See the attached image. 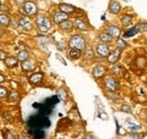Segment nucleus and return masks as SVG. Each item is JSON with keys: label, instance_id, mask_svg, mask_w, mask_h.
Instances as JSON below:
<instances>
[{"label": "nucleus", "instance_id": "nucleus-13", "mask_svg": "<svg viewBox=\"0 0 147 139\" xmlns=\"http://www.w3.org/2000/svg\"><path fill=\"white\" fill-rule=\"evenodd\" d=\"M18 25L23 28V30H25V31H30V30H32V27H33L31 20H30L27 17H24V16L19 18Z\"/></svg>", "mask_w": 147, "mask_h": 139}, {"label": "nucleus", "instance_id": "nucleus-32", "mask_svg": "<svg viewBox=\"0 0 147 139\" xmlns=\"http://www.w3.org/2000/svg\"><path fill=\"white\" fill-rule=\"evenodd\" d=\"M0 58H1V60H2V61H5V60H6V58H7V54L3 52V51H1V52H0Z\"/></svg>", "mask_w": 147, "mask_h": 139}, {"label": "nucleus", "instance_id": "nucleus-37", "mask_svg": "<svg viewBox=\"0 0 147 139\" xmlns=\"http://www.w3.org/2000/svg\"><path fill=\"white\" fill-rule=\"evenodd\" d=\"M142 139H147V134H146V135H144V136L142 137Z\"/></svg>", "mask_w": 147, "mask_h": 139}, {"label": "nucleus", "instance_id": "nucleus-36", "mask_svg": "<svg viewBox=\"0 0 147 139\" xmlns=\"http://www.w3.org/2000/svg\"><path fill=\"white\" fill-rule=\"evenodd\" d=\"M84 139H93V137H92V136H90V135H87V136H86Z\"/></svg>", "mask_w": 147, "mask_h": 139}, {"label": "nucleus", "instance_id": "nucleus-10", "mask_svg": "<svg viewBox=\"0 0 147 139\" xmlns=\"http://www.w3.org/2000/svg\"><path fill=\"white\" fill-rule=\"evenodd\" d=\"M68 19V15L67 14H65V13H62V11H57L53 14V16H52V20H53V23L55 24H61L62 22H65V20H67Z\"/></svg>", "mask_w": 147, "mask_h": 139}, {"label": "nucleus", "instance_id": "nucleus-3", "mask_svg": "<svg viewBox=\"0 0 147 139\" xmlns=\"http://www.w3.org/2000/svg\"><path fill=\"white\" fill-rule=\"evenodd\" d=\"M22 11L27 16H35L37 14V6L34 1H26L23 5Z\"/></svg>", "mask_w": 147, "mask_h": 139}, {"label": "nucleus", "instance_id": "nucleus-12", "mask_svg": "<svg viewBox=\"0 0 147 139\" xmlns=\"http://www.w3.org/2000/svg\"><path fill=\"white\" fill-rule=\"evenodd\" d=\"M74 28H76L78 31H87L88 30V26H87V24L82 18L77 17L74 20Z\"/></svg>", "mask_w": 147, "mask_h": 139}, {"label": "nucleus", "instance_id": "nucleus-34", "mask_svg": "<svg viewBox=\"0 0 147 139\" xmlns=\"http://www.w3.org/2000/svg\"><path fill=\"white\" fill-rule=\"evenodd\" d=\"M3 82H5V76H3V75H2V74H0V83H1V84H2V83H3Z\"/></svg>", "mask_w": 147, "mask_h": 139}, {"label": "nucleus", "instance_id": "nucleus-17", "mask_svg": "<svg viewBox=\"0 0 147 139\" xmlns=\"http://www.w3.org/2000/svg\"><path fill=\"white\" fill-rule=\"evenodd\" d=\"M68 57L73 60H77L82 57V50H78V49H74V48H70L69 51H68Z\"/></svg>", "mask_w": 147, "mask_h": 139}, {"label": "nucleus", "instance_id": "nucleus-27", "mask_svg": "<svg viewBox=\"0 0 147 139\" xmlns=\"http://www.w3.org/2000/svg\"><path fill=\"white\" fill-rule=\"evenodd\" d=\"M9 100L10 101H17L19 99V94H18V92H16V90H11L10 93H9Z\"/></svg>", "mask_w": 147, "mask_h": 139}, {"label": "nucleus", "instance_id": "nucleus-21", "mask_svg": "<svg viewBox=\"0 0 147 139\" xmlns=\"http://www.w3.org/2000/svg\"><path fill=\"white\" fill-rule=\"evenodd\" d=\"M98 38H100V41L103 42V43H111L113 37L110 36L107 32H103V33H100V34H98Z\"/></svg>", "mask_w": 147, "mask_h": 139}, {"label": "nucleus", "instance_id": "nucleus-2", "mask_svg": "<svg viewBox=\"0 0 147 139\" xmlns=\"http://www.w3.org/2000/svg\"><path fill=\"white\" fill-rule=\"evenodd\" d=\"M35 23H36V26L37 28H38V31L42 32V33L48 32L51 28V25H52L50 18L47 17V16H37Z\"/></svg>", "mask_w": 147, "mask_h": 139}, {"label": "nucleus", "instance_id": "nucleus-1", "mask_svg": "<svg viewBox=\"0 0 147 139\" xmlns=\"http://www.w3.org/2000/svg\"><path fill=\"white\" fill-rule=\"evenodd\" d=\"M69 48L78 49V50H84L86 48V40L83 37V35L76 34L73 35L71 38L69 40Z\"/></svg>", "mask_w": 147, "mask_h": 139}, {"label": "nucleus", "instance_id": "nucleus-7", "mask_svg": "<svg viewBox=\"0 0 147 139\" xmlns=\"http://www.w3.org/2000/svg\"><path fill=\"white\" fill-rule=\"evenodd\" d=\"M105 32L110 35V36H112L113 38H119V36L121 34V30H120V27H118L117 25H109V26L107 27Z\"/></svg>", "mask_w": 147, "mask_h": 139}, {"label": "nucleus", "instance_id": "nucleus-18", "mask_svg": "<svg viewBox=\"0 0 147 139\" xmlns=\"http://www.w3.org/2000/svg\"><path fill=\"white\" fill-rule=\"evenodd\" d=\"M120 20H121V24H122L125 27H127V26H130V25L132 24V22H134V17H132L131 15L126 14V15L121 16Z\"/></svg>", "mask_w": 147, "mask_h": 139}, {"label": "nucleus", "instance_id": "nucleus-30", "mask_svg": "<svg viewBox=\"0 0 147 139\" xmlns=\"http://www.w3.org/2000/svg\"><path fill=\"white\" fill-rule=\"evenodd\" d=\"M121 111H123V112H127V113H131V112H132V110H130V106H128V105H122V107H121Z\"/></svg>", "mask_w": 147, "mask_h": 139}, {"label": "nucleus", "instance_id": "nucleus-35", "mask_svg": "<svg viewBox=\"0 0 147 139\" xmlns=\"http://www.w3.org/2000/svg\"><path fill=\"white\" fill-rule=\"evenodd\" d=\"M18 139H30V138H28L27 136H20V137H19Z\"/></svg>", "mask_w": 147, "mask_h": 139}, {"label": "nucleus", "instance_id": "nucleus-4", "mask_svg": "<svg viewBox=\"0 0 147 139\" xmlns=\"http://www.w3.org/2000/svg\"><path fill=\"white\" fill-rule=\"evenodd\" d=\"M104 86L105 88L108 89V90H110V92H118L119 90V83H118V80L114 78V77H107L105 78V80H104Z\"/></svg>", "mask_w": 147, "mask_h": 139}, {"label": "nucleus", "instance_id": "nucleus-26", "mask_svg": "<svg viewBox=\"0 0 147 139\" xmlns=\"http://www.w3.org/2000/svg\"><path fill=\"white\" fill-rule=\"evenodd\" d=\"M8 96H9L8 89L3 86L0 87V97H1V99H6V97H8Z\"/></svg>", "mask_w": 147, "mask_h": 139}, {"label": "nucleus", "instance_id": "nucleus-20", "mask_svg": "<svg viewBox=\"0 0 147 139\" xmlns=\"http://www.w3.org/2000/svg\"><path fill=\"white\" fill-rule=\"evenodd\" d=\"M0 23H1V26L2 27H7L10 24V17L7 14L1 13V15H0Z\"/></svg>", "mask_w": 147, "mask_h": 139}, {"label": "nucleus", "instance_id": "nucleus-9", "mask_svg": "<svg viewBox=\"0 0 147 139\" xmlns=\"http://www.w3.org/2000/svg\"><path fill=\"white\" fill-rule=\"evenodd\" d=\"M92 74L95 78H101V77H103V76L107 74V68H105L104 66L97 65V66H95V67L93 68Z\"/></svg>", "mask_w": 147, "mask_h": 139}, {"label": "nucleus", "instance_id": "nucleus-19", "mask_svg": "<svg viewBox=\"0 0 147 139\" xmlns=\"http://www.w3.org/2000/svg\"><path fill=\"white\" fill-rule=\"evenodd\" d=\"M59 27H60L62 31H71L74 28V23L70 22L69 19H67V20L62 22L61 24H59Z\"/></svg>", "mask_w": 147, "mask_h": 139}, {"label": "nucleus", "instance_id": "nucleus-23", "mask_svg": "<svg viewBox=\"0 0 147 139\" xmlns=\"http://www.w3.org/2000/svg\"><path fill=\"white\" fill-rule=\"evenodd\" d=\"M138 32H139V31H138V28L135 26V27H132V28L127 30V31L123 33V37H130V36H134V35L137 34Z\"/></svg>", "mask_w": 147, "mask_h": 139}, {"label": "nucleus", "instance_id": "nucleus-29", "mask_svg": "<svg viewBox=\"0 0 147 139\" xmlns=\"http://www.w3.org/2000/svg\"><path fill=\"white\" fill-rule=\"evenodd\" d=\"M34 138L35 139H43L44 138V134L42 132V130H40L38 128H35L34 130Z\"/></svg>", "mask_w": 147, "mask_h": 139}, {"label": "nucleus", "instance_id": "nucleus-16", "mask_svg": "<svg viewBox=\"0 0 147 139\" xmlns=\"http://www.w3.org/2000/svg\"><path fill=\"white\" fill-rule=\"evenodd\" d=\"M17 62H18V59L15 58V57H13V55L7 57L6 60H5V63H6V66H7L8 68H14V67H16V66H17Z\"/></svg>", "mask_w": 147, "mask_h": 139}, {"label": "nucleus", "instance_id": "nucleus-31", "mask_svg": "<svg viewBox=\"0 0 147 139\" xmlns=\"http://www.w3.org/2000/svg\"><path fill=\"white\" fill-rule=\"evenodd\" d=\"M5 137H6V139H16V137H15L11 132H9V131L6 132V136H5Z\"/></svg>", "mask_w": 147, "mask_h": 139}, {"label": "nucleus", "instance_id": "nucleus-28", "mask_svg": "<svg viewBox=\"0 0 147 139\" xmlns=\"http://www.w3.org/2000/svg\"><path fill=\"white\" fill-rule=\"evenodd\" d=\"M136 63H137L138 67H140V68H143V69L146 67V60H145V58H138V59L136 60Z\"/></svg>", "mask_w": 147, "mask_h": 139}, {"label": "nucleus", "instance_id": "nucleus-22", "mask_svg": "<svg viewBox=\"0 0 147 139\" xmlns=\"http://www.w3.org/2000/svg\"><path fill=\"white\" fill-rule=\"evenodd\" d=\"M28 58H30V54H28L27 51H25V50L19 51L18 54H17V59H18V61H20V62H24V61L28 60Z\"/></svg>", "mask_w": 147, "mask_h": 139}, {"label": "nucleus", "instance_id": "nucleus-24", "mask_svg": "<svg viewBox=\"0 0 147 139\" xmlns=\"http://www.w3.org/2000/svg\"><path fill=\"white\" fill-rule=\"evenodd\" d=\"M117 47H118L119 50H123V49L127 48V42H126L122 37H119V38L117 40Z\"/></svg>", "mask_w": 147, "mask_h": 139}, {"label": "nucleus", "instance_id": "nucleus-25", "mask_svg": "<svg viewBox=\"0 0 147 139\" xmlns=\"http://www.w3.org/2000/svg\"><path fill=\"white\" fill-rule=\"evenodd\" d=\"M136 27L138 28V31H139V32H146L147 31V23H145V22H140V23H138V24L136 25Z\"/></svg>", "mask_w": 147, "mask_h": 139}, {"label": "nucleus", "instance_id": "nucleus-6", "mask_svg": "<svg viewBox=\"0 0 147 139\" xmlns=\"http://www.w3.org/2000/svg\"><path fill=\"white\" fill-rule=\"evenodd\" d=\"M58 8H59L60 11H62V13H65L67 15H73L77 10L76 7H74L73 5H68V3H59Z\"/></svg>", "mask_w": 147, "mask_h": 139}, {"label": "nucleus", "instance_id": "nucleus-33", "mask_svg": "<svg viewBox=\"0 0 147 139\" xmlns=\"http://www.w3.org/2000/svg\"><path fill=\"white\" fill-rule=\"evenodd\" d=\"M15 2H16L18 6H22V5H24V3L26 2V0H15Z\"/></svg>", "mask_w": 147, "mask_h": 139}, {"label": "nucleus", "instance_id": "nucleus-14", "mask_svg": "<svg viewBox=\"0 0 147 139\" xmlns=\"http://www.w3.org/2000/svg\"><path fill=\"white\" fill-rule=\"evenodd\" d=\"M28 80H30V83L33 84V85L40 84V83L43 80V74H42V72H35V74H33V75L30 76Z\"/></svg>", "mask_w": 147, "mask_h": 139}, {"label": "nucleus", "instance_id": "nucleus-8", "mask_svg": "<svg viewBox=\"0 0 147 139\" xmlns=\"http://www.w3.org/2000/svg\"><path fill=\"white\" fill-rule=\"evenodd\" d=\"M108 10H109V13L113 14V15H118L121 11V5L115 0H111L109 7H108Z\"/></svg>", "mask_w": 147, "mask_h": 139}, {"label": "nucleus", "instance_id": "nucleus-5", "mask_svg": "<svg viewBox=\"0 0 147 139\" xmlns=\"http://www.w3.org/2000/svg\"><path fill=\"white\" fill-rule=\"evenodd\" d=\"M110 48H109V45H108V43H103V42H101V43H98L97 45H96V53H97V55L98 57H108L109 54H110Z\"/></svg>", "mask_w": 147, "mask_h": 139}, {"label": "nucleus", "instance_id": "nucleus-15", "mask_svg": "<svg viewBox=\"0 0 147 139\" xmlns=\"http://www.w3.org/2000/svg\"><path fill=\"white\" fill-rule=\"evenodd\" d=\"M35 68V63L34 61H31V60H26L24 62H22V69L25 72H30V71H33V69Z\"/></svg>", "mask_w": 147, "mask_h": 139}, {"label": "nucleus", "instance_id": "nucleus-11", "mask_svg": "<svg viewBox=\"0 0 147 139\" xmlns=\"http://www.w3.org/2000/svg\"><path fill=\"white\" fill-rule=\"evenodd\" d=\"M120 53H121V50H115V51H112L110 52V54L107 57V60L110 65H115L118 62V60L120 59Z\"/></svg>", "mask_w": 147, "mask_h": 139}]
</instances>
